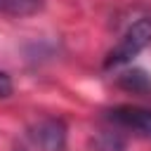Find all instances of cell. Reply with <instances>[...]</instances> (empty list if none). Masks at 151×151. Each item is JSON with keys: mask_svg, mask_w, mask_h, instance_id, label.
Masks as SVG:
<instances>
[{"mask_svg": "<svg viewBox=\"0 0 151 151\" xmlns=\"http://www.w3.org/2000/svg\"><path fill=\"white\" fill-rule=\"evenodd\" d=\"M149 42H151V19H139V21H134V24L125 31V35L120 38V42L109 52L104 66H106V68H113V66L127 64V61H130L132 57H137Z\"/></svg>", "mask_w": 151, "mask_h": 151, "instance_id": "1", "label": "cell"}, {"mask_svg": "<svg viewBox=\"0 0 151 151\" xmlns=\"http://www.w3.org/2000/svg\"><path fill=\"white\" fill-rule=\"evenodd\" d=\"M33 139L42 151H61L66 144V130L59 120H42L33 130Z\"/></svg>", "mask_w": 151, "mask_h": 151, "instance_id": "2", "label": "cell"}, {"mask_svg": "<svg viewBox=\"0 0 151 151\" xmlns=\"http://www.w3.org/2000/svg\"><path fill=\"white\" fill-rule=\"evenodd\" d=\"M113 118L127 127H134L139 130L142 134H149L151 137V111L149 109H139V106H120L116 111H111Z\"/></svg>", "mask_w": 151, "mask_h": 151, "instance_id": "3", "label": "cell"}, {"mask_svg": "<svg viewBox=\"0 0 151 151\" xmlns=\"http://www.w3.org/2000/svg\"><path fill=\"white\" fill-rule=\"evenodd\" d=\"M42 7V0H0V14L9 17H28Z\"/></svg>", "mask_w": 151, "mask_h": 151, "instance_id": "4", "label": "cell"}, {"mask_svg": "<svg viewBox=\"0 0 151 151\" xmlns=\"http://www.w3.org/2000/svg\"><path fill=\"white\" fill-rule=\"evenodd\" d=\"M120 85L125 90H132V92H146L151 90V80L144 71H127L120 76Z\"/></svg>", "mask_w": 151, "mask_h": 151, "instance_id": "5", "label": "cell"}, {"mask_svg": "<svg viewBox=\"0 0 151 151\" xmlns=\"http://www.w3.org/2000/svg\"><path fill=\"white\" fill-rule=\"evenodd\" d=\"M9 94H12V78L0 71V99H5Z\"/></svg>", "mask_w": 151, "mask_h": 151, "instance_id": "6", "label": "cell"}]
</instances>
